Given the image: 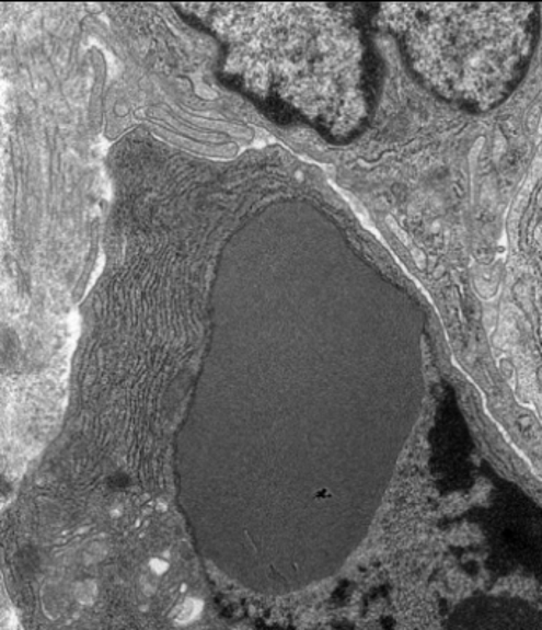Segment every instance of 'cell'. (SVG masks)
<instances>
[{"label": "cell", "mask_w": 542, "mask_h": 630, "mask_svg": "<svg viewBox=\"0 0 542 630\" xmlns=\"http://www.w3.org/2000/svg\"><path fill=\"white\" fill-rule=\"evenodd\" d=\"M18 357V340L13 332L3 331L0 334V366L9 367L15 366Z\"/></svg>", "instance_id": "277c9868"}, {"label": "cell", "mask_w": 542, "mask_h": 630, "mask_svg": "<svg viewBox=\"0 0 542 630\" xmlns=\"http://www.w3.org/2000/svg\"><path fill=\"white\" fill-rule=\"evenodd\" d=\"M446 630H542V610L509 596H474L457 605Z\"/></svg>", "instance_id": "3957f363"}, {"label": "cell", "mask_w": 542, "mask_h": 630, "mask_svg": "<svg viewBox=\"0 0 542 630\" xmlns=\"http://www.w3.org/2000/svg\"><path fill=\"white\" fill-rule=\"evenodd\" d=\"M152 565H154V572H165L166 568H169V565L165 564V562H161V561H154L152 562Z\"/></svg>", "instance_id": "5b68a950"}, {"label": "cell", "mask_w": 542, "mask_h": 630, "mask_svg": "<svg viewBox=\"0 0 542 630\" xmlns=\"http://www.w3.org/2000/svg\"><path fill=\"white\" fill-rule=\"evenodd\" d=\"M492 547L509 564L542 575V512L520 495L503 499L488 516Z\"/></svg>", "instance_id": "7a4b0ae2"}, {"label": "cell", "mask_w": 542, "mask_h": 630, "mask_svg": "<svg viewBox=\"0 0 542 630\" xmlns=\"http://www.w3.org/2000/svg\"><path fill=\"white\" fill-rule=\"evenodd\" d=\"M224 23L226 73L281 112L303 115L332 136L367 112L373 84L361 32L342 12L308 5L233 10Z\"/></svg>", "instance_id": "6da1fadb"}]
</instances>
